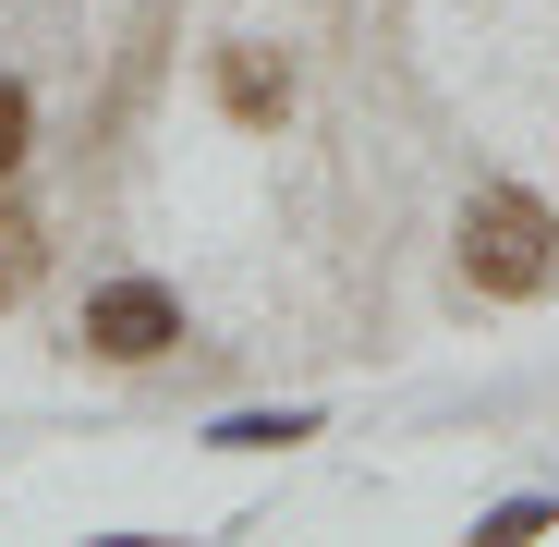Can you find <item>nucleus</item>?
Segmentation results:
<instances>
[{"label":"nucleus","instance_id":"1","mask_svg":"<svg viewBox=\"0 0 559 547\" xmlns=\"http://www.w3.org/2000/svg\"><path fill=\"white\" fill-rule=\"evenodd\" d=\"M547 267H559V219H547V195L487 182V195L462 207V281L499 293V305H523V293H547Z\"/></svg>","mask_w":559,"mask_h":547},{"label":"nucleus","instance_id":"2","mask_svg":"<svg viewBox=\"0 0 559 547\" xmlns=\"http://www.w3.org/2000/svg\"><path fill=\"white\" fill-rule=\"evenodd\" d=\"M98 365H158L182 341V293L170 281H110V293H85V329H73Z\"/></svg>","mask_w":559,"mask_h":547},{"label":"nucleus","instance_id":"3","mask_svg":"<svg viewBox=\"0 0 559 547\" xmlns=\"http://www.w3.org/2000/svg\"><path fill=\"white\" fill-rule=\"evenodd\" d=\"M37 267H49V219L37 207H0V305H25Z\"/></svg>","mask_w":559,"mask_h":547},{"label":"nucleus","instance_id":"4","mask_svg":"<svg viewBox=\"0 0 559 547\" xmlns=\"http://www.w3.org/2000/svg\"><path fill=\"white\" fill-rule=\"evenodd\" d=\"M219 98H231V122H280V110H293V73H267L255 49H231L219 61Z\"/></svg>","mask_w":559,"mask_h":547},{"label":"nucleus","instance_id":"5","mask_svg":"<svg viewBox=\"0 0 559 547\" xmlns=\"http://www.w3.org/2000/svg\"><path fill=\"white\" fill-rule=\"evenodd\" d=\"M25 134H37V98H25V85H13V73H0V182H13V170H25Z\"/></svg>","mask_w":559,"mask_h":547}]
</instances>
